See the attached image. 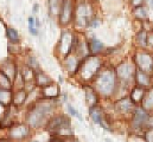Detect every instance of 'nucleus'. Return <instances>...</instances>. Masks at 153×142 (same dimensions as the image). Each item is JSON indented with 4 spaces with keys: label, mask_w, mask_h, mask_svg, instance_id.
<instances>
[{
    "label": "nucleus",
    "mask_w": 153,
    "mask_h": 142,
    "mask_svg": "<svg viewBox=\"0 0 153 142\" xmlns=\"http://www.w3.org/2000/svg\"><path fill=\"white\" fill-rule=\"evenodd\" d=\"M135 71L137 70L134 69V67H133L132 64L123 62V63H121V64L117 65V68H116V70H115V75H116V77H117L120 81L128 82L131 78L134 77Z\"/></svg>",
    "instance_id": "nucleus-10"
},
{
    "label": "nucleus",
    "mask_w": 153,
    "mask_h": 142,
    "mask_svg": "<svg viewBox=\"0 0 153 142\" xmlns=\"http://www.w3.org/2000/svg\"><path fill=\"white\" fill-rule=\"evenodd\" d=\"M39 26H40V24H39V20H38V19H36V27L38 29Z\"/></svg>",
    "instance_id": "nucleus-35"
},
{
    "label": "nucleus",
    "mask_w": 153,
    "mask_h": 142,
    "mask_svg": "<svg viewBox=\"0 0 153 142\" xmlns=\"http://www.w3.org/2000/svg\"><path fill=\"white\" fill-rule=\"evenodd\" d=\"M145 88H141V87H135L133 90H132V94H131V100L134 104H138V103H141L143 102V98H144V95H145Z\"/></svg>",
    "instance_id": "nucleus-16"
},
{
    "label": "nucleus",
    "mask_w": 153,
    "mask_h": 142,
    "mask_svg": "<svg viewBox=\"0 0 153 142\" xmlns=\"http://www.w3.org/2000/svg\"><path fill=\"white\" fill-rule=\"evenodd\" d=\"M143 4H144V0H132V5L134 6V8L139 7V6H143Z\"/></svg>",
    "instance_id": "nucleus-33"
},
{
    "label": "nucleus",
    "mask_w": 153,
    "mask_h": 142,
    "mask_svg": "<svg viewBox=\"0 0 153 142\" xmlns=\"http://www.w3.org/2000/svg\"><path fill=\"white\" fill-rule=\"evenodd\" d=\"M149 112L144 108H135L133 111V117H132V128L135 130L147 128V122H149Z\"/></svg>",
    "instance_id": "nucleus-8"
},
{
    "label": "nucleus",
    "mask_w": 153,
    "mask_h": 142,
    "mask_svg": "<svg viewBox=\"0 0 153 142\" xmlns=\"http://www.w3.org/2000/svg\"><path fill=\"white\" fill-rule=\"evenodd\" d=\"M27 133H29L27 128H26L25 126L19 124V126H16V127L12 129L11 135H12L14 139H23L24 136H26V135H27Z\"/></svg>",
    "instance_id": "nucleus-18"
},
{
    "label": "nucleus",
    "mask_w": 153,
    "mask_h": 142,
    "mask_svg": "<svg viewBox=\"0 0 153 142\" xmlns=\"http://www.w3.org/2000/svg\"><path fill=\"white\" fill-rule=\"evenodd\" d=\"M134 79L137 82V84L141 88H145V87H149L151 84V78L149 76V73L144 72L141 70H137L135 71V75H134Z\"/></svg>",
    "instance_id": "nucleus-14"
},
{
    "label": "nucleus",
    "mask_w": 153,
    "mask_h": 142,
    "mask_svg": "<svg viewBox=\"0 0 153 142\" xmlns=\"http://www.w3.org/2000/svg\"><path fill=\"white\" fill-rule=\"evenodd\" d=\"M75 14L74 11V2L73 0H63L61 2V7L58 11V21L61 25L65 26L69 25L73 20V17Z\"/></svg>",
    "instance_id": "nucleus-4"
},
{
    "label": "nucleus",
    "mask_w": 153,
    "mask_h": 142,
    "mask_svg": "<svg viewBox=\"0 0 153 142\" xmlns=\"http://www.w3.org/2000/svg\"><path fill=\"white\" fill-rule=\"evenodd\" d=\"M64 65L67 68L68 72H70L71 75L76 73L77 69H78V65H79V58L77 57L76 55H69L65 61H64Z\"/></svg>",
    "instance_id": "nucleus-13"
},
{
    "label": "nucleus",
    "mask_w": 153,
    "mask_h": 142,
    "mask_svg": "<svg viewBox=\"0 0 153 142\" xmlns=\"http://www.w3.org/2000/svg\"><path fill=\"white\" fill-rule=\"evenodd\" d=\"M68 111L70 112V115L75 116V117H77L78 120H81V121H82V116H81V114H79L78 111H76V110H75V108H74L73 106H70V104L68 106Z\"/></svg>",
    "instance_id": "nucleus-31"
},
{
    "label": "nucleus",
    "mask_w": 153,
    "mask_h": 142,
    "mask_svg": "<svg viewBox=\"0 0 153 142\" xmlns=\"http://www.w3.org/2000/svg\"><path fill=\"white\" fill-rule=\"evenodd\" d=\"M1 72L4 75H6L10 79H13L16 77V73H17V70H16V67L12 62L10 61H5L1 63Z\"/></svg>",
    "instance_id": "nucleus-15"
},
{
    "label": "nucleus",
    "mask_w": 153,
    "mask_h": 142,
    "mask_svg": "<svg viewBox=\"0 0 153 142\" xmlns=\"http://www.w3.org/2000/svg\"><path fill=\"white\" fill-rule=\"evenodd\" d=\"M100 67H101V61L99 57L95 56H88L87 58L82 59L79 62L78 69L76 73L79 76V78L82 81H91L94 78H96V76L100 72Z\"/></svg>",
    "instance_id": "nucleus-1"
},
{
    "label": "nucleus",
    "mask_w": 153,
    "mask_h": 142,
    "mask_svg": "<svg viewBox=\"0 0 153 142\" xmlns=\"http://www.w3.org/2000/svg\"><path fill=\"white\" fill-rule=\"evenodd\" d=\"M6 32H7V37H8L10 41H11L12 44H18V43H19L20 38H19V35H18V32H17L14 29H12V27H8V29L6 30Z\"/></svg>",
    "instance_id": "nucleus-27"
},
{
    "label": "nucleus",
    "mask_w": 153,
    "mask_h": 142,
    "mask_svg": "<svg viewBox=\"0 0 153 142\" xmlns=\"http://www.w3.org/2000/svg\"><path fill=\"white\" fill-rule=\"evenodd\" d=\"M133 108H134V103L132 102L131 98H127V97L121 98L115 103V110L121 114H127V112L132 111Z\"/></svg>",
    "instance_id": "nucleus-11"
},
{
    "label": "nucleus",
    "mask_w": 153,
    "mask_h": 142,
    "mask_svg": "<svg viewBox=\"0 0 153 142\" xmlns=\"http://www.w3.org/2000/svg\"><path fill=\"white\" fill-rule=\"evenodd\" d=\"M11 88H12V81H11L6 75H4V73L0 71V89L11 90Z\"/></svg>",
    "instance_id": "nucleus-24"
},
{
    "label": "nucleus",
    "mask_w": 153,
    "mask_h": 142,
    "mask_svg": "<svg viewBox=\"0 0 153 142\" xmlns=\"http://www.w3.org/2000/svg\"><path fill=\"white\" fill-rule=\"evenodd\" d=\"M29 30H30V32L33 36L38 35V30L36 27V19L33 17H30L29 18Z\"/></svg>",
    "instance_id": "nucleus-29"
},
{
    "label": "nucleus",
    "mask_w": 153,
    "mask_h": 142,
    "mask_svg": "<svg viewBox=\"0 0 153 142\" xmlns=\"http://www.w3.org/2000/svg\"><path fill=\"white\" fill-rule=\"evenodd\" d=\"M145 140L146 142H153V129H147L145 132Z\"/></svg>",
    "instance_id": "nucleus-32"
},
{
    "label": "nucleus",
    "mask_w": 153,
    "mask_h": 142,
    "mask_svg": "<svg viewBox=\"0 0 153 142\" xmlns=\"http://www.w3.org/2000/svg\"><path fill=\"white\" fill-rule=\"evenodd\" d=\"M147 44L153 46V31L151 33H147Z\"/></svg>",
    "instance_id": "nucleus-34"
},
{
    "label": "nucleus",
    "mask_w": 153,
    "mask_h": 142,
    "mask_svg": "<svg viewBox=\"0 0 153 142\" xmlns=\"http://www.w3.org/2000/svg\"><path fill=\"white\" fill-rule=\"evenodd\" d=\"M135 40L140 46H146L147 45V32L146 31H140L135 36Z\"/></svg>",
    "instance_id": "nucleus-28"
},
{
    "label": "nucleus",
    "mask_w": 153,
    "mask_h": 142,
    "mask_svg": "<svg viewBox=\"0 0 153 142\" xmlns=\"http://www.w3.org/2000/svg\"><path fill=\"white\" fill-rule=\"evenodd\" d=\"M133 14L137 19H140V20H144V19H147L149 17V12H147V8L145 6H139V7H135L133 10Z\"/></svg>",
    "instance_id": "nucleus-23"
},
{
    "label": "nucleus",
    "mask_w": 153,
    "mask_h": 142,
    "mask_svg": "<svg viewBox=\"0 0 153 142\" xmlns=\"http://www.w3.org/2000/svg\"><path fill=\"white\" fill-rule=\"evenodd\" d=\"M44 95L48 96V97H51V98L52 97H57L58 96V88L56 85L50 84V85L44 88Z\"/></svg>",
    "instance_id": "nucleus-26"
},
{
    "label": "nucleus",
    "mask_w": 153,
    "mask_h": 142,
    "mask_svg": "<svg viewBox=\"0 0 153 142\" xmlns=\"http://www.w3.org/2000/svg\"><path fill=\"white\" fill-rule=\"evenodd\" d=\"M89 51L91 52V53H99L100 51H102L103 50V44L100 41V40H97L96 38H93V39H90L89 40Z\"/></svg>",
    "instance_id": "nucleus-20"
},
{
    "label": "nucleus",
    "mask_w": 153,
    "mask_h": 142,
    "mask_svg": "<svg viewBox=\"0 0 153 142\" xmlns=\"http://www.w3.org/2000/svg\"><path fill=\"white\" fill-rule=\"evenodd\" d=\"M89 114H90V116H91V118L94 120V122H95V123L100 124V126H101L103 129H108V130H111L109 126L105 123L103 114H102V111H101L99 108H96V106H93V108H90V110H89Z\"/></svg>",
    "instance_id": "nucleus-12"
},
{
    "label": "nucleus",
    "mask_w": 153,
    "mask_h": 142,
    "mask_svg": "<svg viewBox=\"0 0 153 142\" xmlns=\"http://www.w3.org/2000/svg\"><path fill=\"white\" fill-rule=\"evenodd\" d=\"M134 63L138 67V70L146 73L153 72V55L146 51H139L134 55Z\"/></svg>",
    "instance_id": "nucleus-3"
},
{
    "label": "nucleus",
    "mask_w": 153,
    "mask_h": 142,
    "mask_svg": "<svg viewBox=\"0 0 153 142\" xmlns=\"http://www.w3.org/2000/svg\"><path fill=\"white\" fill-rule=\"evenodd\" d=\"M37 8H38V6H37V4H36V5H35V7H33V11L36 12V11H37Z\"/></svg>",
    "instance_id": "nucleus-36"
},
{
    "label": "nucleus",
    "mask_w": 153,
    "mask_h": 142,
    "mask_svg": "<svg viewBox=\"0 0 153 142\" xmlns=\"http://www.w3.org/2000/svg\"><path fill=\"white\" fill-rule=\"evenodd\" d=\"M115 84H116V75L112 69H105L100 71L95 78L96 90L105 96H108L114 92Z\"/></svg>",
    "instance_id": "nucleus-2"
},
{
    "label": "nucleus",
    "mask_w": 153,
    "mask_h": 142,
    "mask_svg": "<svg viewBox=\"0 0 153 142\" xmlns=\"http://www.w3.org/2000/svg\"><path fill=\"white\" fill-rule=\"evenodd\" d=\"M51 111V106L46 104V103H42L38 106H36L32 111H30L29 114V122L32 127H38L40 124V122L43 121V118Z\"/></svg>",
    "instance_id": "nucleus-5"
},
{
    "label": "nucleus",
    "mask_w": 153,
    "mask_h": 142,
    "mask_svg": "<svg viewBox=\"0 0 153 142\" xmlns=\"http://www.w3.org/2000/svg\"><path fill=\"white\" fill-rule=\"evenodd\" d=\"M12 101H13V96H12L11 90L0 89V102H1L4 106H8Z\"/></svg>",
    "instance_id": "nucleus-22"
},
{
    "label": "nucleus",
    "mask_w": 153,
    "mask_h": 142,
    "mask_svg": "<svg viewBox=\"0 0 153 142\" xmlns=\"http://www.w3.org/2000/svg\"><path fill=\"white\" fill-rule=\"evenodd\" d=\"M25 100H26V92H25L24 90L20 89V90H18L17 92H14V95H13V103H14V104L19 106V104L24 103Z\"/></svg>",
    "instance_id": "nucleus-25"
},
{
    "label": "nucleus",
    "mask_w": 153,
    "mask_h": 142,
    "mask_svg": "<svg viewBox=\"0 0 153 142\" xmlns=\"http://www.w3.org/2000/svg\"><path fill=\"white\" fill-rule=\"evenodd\" d=\"M74 39H75V36H73L70 32H68V31H63L62 32L59 41H58V51L61 52V55L68 57L73 52Z\"/></svg>",
    "instance_id": "nucleus-7"
},
{
    "label": "nucleus",
    "mask_w": 153,
    "mask_h": 142,
    "mask_svg": "<svg viewBox=\"0 0 153 142\" xmlns=\"http://www.w3.org/2000/svg\"><path fill=\"white\" fill-rule=\"evenodd\" d=\"M85 94H87V103H88V106H90V108L96 106L99 100H97V95H96L95 90H93V89L88 88V89H87V91H85Z\"/></svg>",
    "instance_id": "nucleus-21"
},
{
    "label": "nucleus",
    "mask_w": 153,
    "mask_h": 142,
    "mask_svg": "<svg viewBox=\"0 0 153 142\" xmlns=\"http://www.w3.org/2000/svg\"><path fill=\"white\" fill-rule=\"evenodd\" d=\"M36 81H37V84L40 85V87H48V85H50V84H52V82H51V78L49 77V76H46L44 72H42V71H39L36 73Z\"/></svg>",
    "instance_id": "nucleus-19"
},
{
    "label": "nucleus",
    "mask_w": 153,
    "mask_h": 142,
    "mask_svg": "<svg viewBox=\"0 0 153 142\" xmlns=\"http://www.w3.org/2000/svg\"><path fill=\"white\" fill-rule=\"evenodd\" d=\"M75 52H76V56L81 59H84L88 57L89 55V44L85 39L84 36H79L77 37L75 36V39H74V49H73Z\"/></svg>",
    "instance_id": "nucleus-9"
},
{
    "label": "nucleus",
    "mask_w": 153,
    "mask_h": 142,
    "mask_svg": "<svg viewBox=\"0 0 153 142\" xmlns=\"http://www.w3.org/2000/svg\"><path fill=\"white\" fill-rule=\"evenodd\" d=\"M143 108L147 110H153V89H149L145 91L144 98H143Z\"/></svg>",
    "instance_id": "nucleus-17"
},
{
    "label": "nucleus",
    "mask_w": 153,
    "mask_h": 142,
    "mask_svg": "<svg viewBox=\"0 0 153 142\" xmlns=\"http://www.w3.org/2000/svg\"><path fill=\"white\" fill-rule=\"evenodd\" d=\"M75 19L76 24L79 26L89 25L91 21V8L88 6V4L82 2L77 6L75 10Z\"/></svg>",
    "instance_id": "nucleus-6"
},
{
    "label": "nucleus",
    "mask_w": 153,
    "mask_h": 142,
    "mask_svg": "<svg viewBox=\"0 0 153 142\" xmlns=\"http://www.w3.org/2000/svg\"><path fill=\"white\" fill-rule=\"evenodd\" d=\"M29 62H30V63H29V67H30V68H31V69H32L33 71L37 70V72H39V64H38V62H37V61H36L33 57H30V58H29Z\"/></svg>",
    "instance_id": "nucleus-30"
}]
</instances>
